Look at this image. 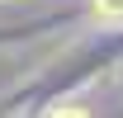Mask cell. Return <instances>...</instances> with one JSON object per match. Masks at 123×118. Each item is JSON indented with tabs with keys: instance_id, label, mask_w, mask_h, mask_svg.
<instances>
[{
	"instance_id": "6da1fadb",
	"label": "cell",
	"mask_w": 123,
	"mask_h": 118,
	"mask_svg": "<svg viewBox=\"0 0 123 118\" xmlns=\"http://www.w3.org/2000/svg\"><path fill=\"white\" fill-rule=\"evenodd\" d=\"M95 10L104 19H123V0H95Z\"/></svg>"
},
{
	"instance_id": "7a4b0ae2",
	"label": "cell",
	"mask_w": 123,
	"mask_h": 118,
	"mask_svg": "<svg viewBox=\"0 0 123 118\" xmlns=\"http://www.w3.org/2000/svg\"><path fill=\"white\" fill-rule=\"evenodd\" d=\"M52 118H90V113H80V109H62V113H52Z\"/></svg>"
}]
</instances>
